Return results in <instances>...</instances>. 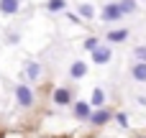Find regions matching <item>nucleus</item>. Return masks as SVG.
Masks as SVG:
<instances>
[{"mask_svg":"<svg viewBox=\"0 0 146 138\" xmlns=\"http://www.w3.org/2000/svg\"><path fill=\"white\" fill-rule=\"evenodd\" d=\"M100 18H103V20H108V23L121 20V18H123L121 5H118V3H105V5H103V10H100Z\"/></svg>","mask_w":146,"mask_h":138,"instance_id":"f257e3e1","label":"nucleus"},{"mask_svg":"<svg viewBox=\"0 0 146 138\" xmlns=\"http://www.w3.org/2000/svg\"><path fill=\"white\" fill-rule=\"evenodd\" d=\"M15 102H18L21 108H31V105H33V90H31L28 85H18V87H15Z\"/></svg>","mask_w":146,"mask_h":138,"instance_id":"f03ea898","label":"nucleus"},{"mask_svg":"<svg viewBox=\"0 0 146 138\" xmlns=\"http://www.w3.org/2000/svg\"><path fill=\"white\" fill-rule=\"evenodd\" d=\"M74 118H77V120H90V118H92V105L85 102V100L74 102Z\"/></svg>","mask_w":146,"mask_h":138,"instance_id":"7ed1b4c3","label":"nucleus"},{"mask_svg":"<svg viewBox=\"0 0 146 138\" xmlns=\"http://www.w3.org/2000/svg\"><path fill=\"white\" fill-rule=\"evenodd\" d=\"M110 56H113L110 46H98V49L92 51V61H95V64H108Z\"/></svg>","mask_w":146,"mask_h":138,"instance_id":"20e7f679","label":"nucleus"},{"mask_svg":"<svg viewBox=\"0 0 146 138\" xmlns=\"http://www.w3.org/2000/svg\"><path fill=\"white\" fill-rule=\"evenodd\" d=\"M51 100H54V105H69L72 102V92L67 90V87H59V90H54V95H51Z\"/></svg>","mask_w":146,"mask_h":138,"instance_id":"39448f33","label":"nucleus"},{"mask_svg":"<svg viewBox=\"0 0 146 138\" xmlns=\"http://www.w3.org/2000/svg\"><path fill=\"white\" fill-rule=\"evenodd\" d=\"M21 10V0H0V13L5 15H13Z\"/></svg>","mask_w":146,"mask_h":138,"instance_id":"423d86ee","label":"nucleus"},{"mask_svg":"<svg viewBox=\"0 0 146 138\" xmlns=\"http://www.w3.org/2000/svg\"><path fill=\"white\" fill-rule=\"evenodd\" d=\"M131 77H133V82H146V64L144 61H136L131 67Z\"/></svg>","mask_w":146,"mask_h":138,"instance_id":"0eeeda50","label":"nucleus"},{"mask_svg":"<svg viewBox=\"0 0 146 138\" xmlns=\"http://www.w3.org/2000/svg\"><path fill=\"white\" fill-rule=\"evenodd\" d=\"M85 74H87V64H85V61H74V64L69 67V77H72V79H82Z\"/></svg>","mask_w":146,"mask_h":138,"instance_id":"6e6552de","label":"nucleus"},{"mask_svg":"<svg viewBox=\"0 0 146 138\" xmlns=\"http://www.w3.org/2000/svg\"><path fill=\"white\" fill-rule=\"evenodd\" d=\"M110 118H113V115H110V113H108V110L103 108V110H95V113H92L90 123H92V125H105V123H108Z\"/></svg>","mask_w":146,"mask_h":138,"instance_id":"1a4fd4ad","label":"nucleus"},{"mask_svg":"<svg viewBox=\"0 0 146 138\" xmlns=\"http://www.w3.org/2000/svg\"><path fill=\"white\" fill-rule=\"evenodd\" d=\"M105 38H108L110 44H121V41H126V38H128V31H126V28H115V31H110Z\"/></svg>","mask_w":146,"mask_h":138,"instance_id":"9d476101","label":"nucleus"},{"mask_svg":"<svg viewBox=\"0 0 146 138\" xmlns=\"http://www.w3.org/2000/svg\"><path fill=\"white\" fill-rule=\"evenodd\" d=\"M103 102H105V90L103 87H95L92 90V97H90V105L92 108H103Z\"/></svg>","mask_w":146,"mask_h":138,"instance_id":"9b49d317","label":"nucleus"},{"mask_svg":"<svg viewBox=\"0 0 146 138\" xmlns=\"http://www.w3.org/2000/svg\"><path fill=\"white\" fill-rule=\"evenodd\" d=\"M77 13L82 15V20H90V18H95V8H92L90 3H80V8H77Z\"/></svg>","mask_w":146,"mask_h":138,"instance_id":"f8f14e48","label":"nucleus"},{"mask_svg":"<svg viewBox=\"0 0 146 138\" xmlns=\"http://www.w3.org/2000/svg\"><path fill=\"white\" fill-rule=\"evenodd\" d=\"M26 74H28V79H38V74H41V67H38L36 61H28V64H26Z\"/></svg>","mask_w":146,"mask_h":138,"instance_id":"ddd939ff","label":"nucleus"},{"mask_svg":"<svg viewBox=\"0 0 146 138\" xmlns=\"http://www.w3.org/2000/svg\"><path fill=\"white\" fill-rule=\"evenodd\" d=\"M46 8H49L51 13H59V10H64V8H67V0H49V3H46Z\"/></svg>","mask_w":146,"mask_h":138,"instance_id":"4468645a","label":"nucleus"},{"mask_svg":"<svg viewBox=\"0 0 146 138\" xmlns=\"http://www.w3.org/2000/svg\"><path fill=\"white\" fill-rule=\"evenodd\" d=\"M118 5H121V13H123V15H126V13H133V10H136V0H121Z\"/></svg>","mask_w":146,"mask_h":138,"instance_id":"2eb2a0df","label":"nucleus"},{"mask_svg":"<svg viewBox=\"0 0 146 138\" xmlns=\"http://www.w3.org/2000/svg\"><path fill=\"white\" fill-rule=\"evenodd\" d=\"M98 46H100V38H98V36H87V38H85V49H87V51H95Z\"/></svg>","mask_w":146,"mask_h":138,"instance_id":"dca6fc26","label":"nucleus"},{"mask_svg":"<svg viewBox=\"0 0 146 138\" xmlns=\"http://www.w3.org/2000/svg\"><path fill=\"white\" fill-rule=\"evenodd\" d=\"M133 56H136L139 61H144V64H146V46H144V44H139V46L133 49Z\"/></svg>","mask_w":146,"mask_h":138,"instance_id":"f3484780","label":"nucleus"},{"mask_svg":"<svg viewBox=\"0 0 146 138\" xmlns=\"http://www.w3.org/2000/svg\"><path fill=\"white\" fill-rule=\"evenodd\" d=\"M115 123H118L121 128H128V115H126V113H118V115H115Z\"/></svg>","mask_w":146,"mask_h":138,"instance_id":"a211bd4d","label":"nucleus"},{"mask_svg":"<svg viewBox=\"0 0 146 138\" xmlns=\"http://www.w3.org/2000/svg\"><path fill=\"white\" fill-rule=\"evenodd\" d=\"M136 100H139V105H144V108H146V97H144V95H141V97H136Z\"/></svg>","mask_w":146,"mask_h":138,"instance_id":"6ab92c4d","label":"nucleus"},{"mask_svg":"<svg viewBox=\"0 0 146 138\" xmlns=\"http://www.w3.org/2000/svg\"><path fill=\"white\" fill-rule=\"evenodd\" d=\"M144 3H146V0H144Z\"/></svg>","mask_w":146,"mask_h":138,"instance_id":"aec40b11","label":"nucleus"},{"mask_svg":"<svg viewBox=\"0 0 146 138\" xmlns=\"http://www.w3.org/2000/svg\"><path fill=\"white\" fill-rule=\"evenodd\" d=\"M144 138H146V136H144Z\"/></svg>","mask_w":146,"mask_h":138,"instance_id":"412c9836","label":"nucleus"}]
</instances>
